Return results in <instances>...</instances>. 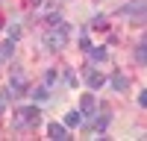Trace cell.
I'll use <instances>...</instances> for the list:
<instances>
[{
  "label": "cell",
  "mask_w": 147,
  "mask_h": 141,
  "mask_svg": "<svg viewBox=\"0 0 147 141\" xmlns=\"http://www.w3.org/2000/svg\"><path fill=\"white\" fill-rule=\"evenodd\" d=\"M41 121V112L35 109V106H24V109L15 112V117H12V124H15L18 129H27V126H38Z\"/></svg>",
  "instance_id": "1"
},
{
  "label": "cell",
  "mask_w": 147,
  "mask_h": 141,
  "mask_svg": "<svg viewBox=\"0 0 147 141\" xmlns=\"http://www.w3.org/2000/svg\"><path fill=\"white\" fill-rule=\"evenodd\" d=\"M118 12H121V15H127L132 23H144V21H147V0H132V3L121 6Z\"/></svg>",
  "instance_id": "2"
},
{
  "label": "cell",
  "mask_w": 147,
  "mask_h": 141,
  "mask_svg": "<svg viewBox=\"0 0 147 141\" xmlns=\"http://www.w3.org/2000/svg\"><path fill=\"white\" fill-rule=\"evenodd\" d=\"M68 23H62V21H59V23H53V30L50 32H47V44H50L53 47V50H59V47H65V41H68Z\"/></svg>",
  "instance_id": "3"
},
{
  "label": "cell",
  "mask_w": 147,
  "mask_h": 141,
  "mask_svg": "<svg viewBox=\"0 0 147 141\" xmlns=\"http://www.w3.org/2000/svg\"><path fill=\"white\" fill-rule=\"evenodd\" d=\"M80 112H82V121H85V124L97 117V100H94V94H82V100H80Z\"/></svg>",
  "instance_id": "4"
},
{
  "label": "cell",
  "mask_w": 147,
  "mask_h": 141,
  "mask_svg": "<svg viewBox=\"0 0 147 141\" xmlns=\"http://www.w3.org/2000/svg\"><path fill=\"white\" fill-rule=\"evenodd\" d=\"M9 88H12V94H15V97H21V94L27 91V79H24V74H21V70H15V74H12Z\"/></svg>",
  "instance_id": "5"
},
{
  "label": "cell",
  "mask_w": 147,
  "mask_h": 141,
  "mask_svg": "<svg viewBox=\"0 0 147 141\" xmlns=\"http://www.w3.org/2000/svg\"><path fill=\"white\" fill-rule=\"evenodd\" d=\"M47 138H53V141H68V138H71V135H68V126L50 124V126H47Z\"/></svg>",
  "instance_id": "6"
},
{
  "label": "cell",
  "mask_w": 147,
  "mask_h": 141,
  "mask_svg": "<svg viewBox=\"0 0 147 141\" xmlns=\"http://www.w3.org/2000/svg\"><path fill=\"white\" fill-rule=\"evenodd\" d=\"M109 124H112V112H109V109H103L100 115L94 117V132H103V129H106Z\"/></svg>",
  "instance_id": "7"
},
{
  "label": "cell",
  "mask_w": 147,
  "mask_h": 141,
  "mask_svg": "<svg viewBox=\"0 0 147 141\" xmlns=\"http://www.w3.org/2000/svg\"><path fill=\"white\" fill-rule=\"evenodd\" d=\"M85 82H88V88H100V85H106V77H103V74H94V70H88V74H85Z\"/></svg>",
  "instance_id": "8"
},
{
  "label": "cell",
  "mask_w": 147,
  "mask_h": 141,
  "mask_svg": "<svg viewBox=\"0 0 147 141\" xmlns=\"http://www.w3.org/2000/svg\"><path fill=\"white\" fill-rule=\"evenodd\" d=\"M112 88H115V91H127V88H129V79H127L124 74H121V70L112 77Z\"/></svg>",
  "instance_id": "9"
},
{
  "label": "cell",
  "mask_w": 147,
  "mask_h": 141,
  "mask_svg": "<svg viewBox=\"0 0 147 141\" xmlns=\"http://www.w3.org/2000/svg\"><path fill=\"white\" fill-rule=\"evenodd\" d=\"M106 59H109L106 47H91V62H106Z\"/></svg>",
  "instance_id": "10"
},
{
  "label": "cell",
  "mask_w": 147,
  "mask_h": 141,
  "mask_svg": "<svg viewBox=\"0 0 147 141\" xmlns=\"http://www.w3.org/2000/svg\"><path fill=\"white\" fill-rule=\"evenodd\" d=\"M82 124V115L80 112H68L65 115V126H80Z\"/></svg>",
  "instance_id": "11"
},
{
  "label": "cell",
  "mask_w": 147,
  "mask_h": 141,
  "mask_svg": "<svg viewBox=\"0 0 147 141\" xmlns=\"http://www.w3.org/2000/svg\"><path fill=\"white\" fill-rule=\"evenodd\" d=\"M136 62L138 65H147V44H138L136 47Z\"/></svg>",
  "instance_id": "12"
},
{
  "label": "cell",
  "mask_w": 147,
  "mask_h": 141,
  "mask_svg": "<svg viewBox=\"0 0 147 141\" xmlns=\"http://www.w3.org/2000/svg\"><path fill=\"white\" fill-rule=\"evenodd\" d=\"M12 50H15V41L9 38V41H6L3 47H0V59H9V56H12Z\"/></svg>",
  "instance_id": "13"
},
{
  "label": "cell",
  "mask_w": 147,
  "mask_h": 141,
  "mask_svg": "<svg viewBox=\"0 0 147 141\" xmlns=\"http://www.w3.org/2000/svg\"><path fill=\"white\" fill-rule=\"evenodd\" d=\"M91 27H94V30H109V21H106L103 15H97V18H94V23H91Z\"/></svg>",
  "instance_id": "14"
},
{
  "label": "cell",
  "mask_w": 147,
  "mask_h": 141,
  "mask_svg": "<svg viewBox=\"0 0 147 141\" xmlns=\"http://www.w3.org/2000/svg\"><path fill=\"white\" fill-rule=\"evenodd\" d=\"M15 94H12V88H0V103H9Z\"/></svg>",
  "instance_id": "15"
},
{
  "label": "cell",
  "mask_w": 147,
  "mask_h": 141,
  "mask_svg": "<svg viewBox=\"0 0 147 141\" xmlns=\"http://www.w3.org/2000/svg\"><path fill=\"white\" fill-rule=\"evenodd\" d=\"M80 50H85V53H91V41L85 38V35H80Z\"/></svg>",
  "instance_id": "16"
},
{
  "label": "cell",
  "mask_w": 147,
  "mask_h": 141,
  "mask_svg": "<svg viewBox=\"0 0 147 141\" xmlns=\"http://www.w3.org/2000/svg\"><path fill=\"white\" fill-rule=\"evenodd\" d=\"M56 82V70H47V77H44V85H53Z\"/></svg>",
  "instance_id": "17"
},
{
  "label": "cell",
  "mask_w": 147,
  "mask_h": 141,
  "mask_svg": "<svg viewBox=\"0 0 147 141\" xmlns=\"http://www.w3.org/2000/svg\"><path fill=\"white\" fill-rule=\"evenodd\" d=\"M59 21H62V15H56V12H50V15H47V23H50V27H53V23H59Z\"/></svg>",
  "instance_id": "18"
},
{
  "label": "cell",
  "mask_w": 147,
  "mask_h": 141,
  "mask_svg": "<svg viewBox=\"0 0 147 141\" xmlns=\"http://www.w3.org/2000/svg\"><path fill=\"white\" fill-rule=\"evenodd\" d=\"M18 35H21V30H18V27H12V30H9V38H12V41H18Z\"/></svg>",
  "instance_id": "19"
},
{
  "label": "cell",
  "mask_w": 147,
  "mask_h": 141,
  "mask_svg": "<svg viewBox=\"0 0 147 141\" xmlns=\"http://www.w3.org/2000/svg\"><path fill=\"white\" fill-rule=\"evenodd\" d=\"M138 103H141V106H144V109H147V88H144V91L138 94Z\"/></svg>",
  "instance_id": "20"
},
{
  "label": "cell",
  "mask_w": 147,
  "mask_h": 141,
  "mask_svg": "<svg viewBox=\"0 0 147 141\" xmlns=\"http://www.w3.org/2000/svg\"><path fill=\"white\" fill-rule=\"evenodd\" d=\"M30 6H41V0H30Z\"/></svg>",
  "instance_id": "21"
},
{
  "label": "cell",
  "mask_w": 147,
  "mask_h": 141,
  "mask_svg": "<svg viewBox=\"0 0 147 141\" xmlns=\"http://www.w3.org/2000/svg\"><path fill=\"white\" fill-rule=\"evenodd\" d=\"M141 44H147V32H144V38H141Z\"/></svg>",
  "instance_id": "22"
},
{
  "label": "cell",
  "mask_w": 147,
  "mask_h": 141,
  "mask_svg": "<svg viewBox=\"0 0 147 141\" xmlns=\"http://www.w3.org/2000/svg\"><path fill=\"white\" fill-rule=\"evenodd\" d=\"M0 115H3V103H0Z\"/></svg>",
  "instance_id": "23"
},
{
  "label": "cell",
  "mask_w": 147,
  "mask_h": 141,
  "mask_svg": "<svg viewBox=\"0 0 147 141\" xmlns=\"http://www.w3.org/2000/svg\"><path fill=\"white\" fill-rule=\"evenodd\" d=\"M0 30H3V18H0Z\"/></svg>",
  "instance_id": "24"
}]
</instances>
